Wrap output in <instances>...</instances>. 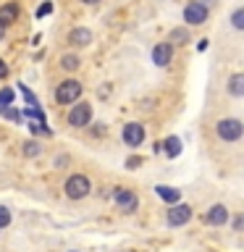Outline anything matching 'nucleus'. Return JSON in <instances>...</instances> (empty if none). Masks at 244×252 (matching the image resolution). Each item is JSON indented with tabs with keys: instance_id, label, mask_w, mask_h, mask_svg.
<instances>
[{
	"instance_id": "a211bd4d",
	"label": "nucleus",
	"mask_w": 244,
	"mask_h": 252,
	"mask_svg": "<svg viewBox=\"0 0 244 252\" xmlns=\"http://www.w3.org/2000/svg\"><path fill=\"white\" fill-rule=\"evenodd\" d=\"M39 153H42V147H39L37 142H27V145H24V155L27 158H37Z\"/></svg>"
},
{
	"instance_id": "423d86ee",
	"label": "nucleus",
	"mask_w": 244,
	"mask_h": 252,
	"mask_svg": "<svg viewBox=\"0 0 244 252\" xmlns=\"http://www.w3.org/2000/svg\"><path fill=\"white\" fill-rule=\"evenodd\" d=\"M123 142L129 147H139L145 142V126L142 124H126L123 126Z\"/></svg>"
},
{
	"instance_id": "a878e982",
	"label": "nucleus",
	"mask_w": 244,
	"mask_h": 252,
	"mask_svg": "<svg viewBox=\"0 0 244 252\" xmlns=\"http://www.w3.org/2000/svg\"><path fill=\"white\" fill-rule=\"evenodd\" d=\"M139 163H142V158H137V155H134V158H129V160H126V165H129V168H137Z\"/></svg>"
},
{
	"instance_id": "c756f323",
	"label": "nucleus",
	"mask_w": 244,
	"mask_h": 252,
	"mask_svg": "<svg viewBox=\"0 0 244 252\" xmlns=\"http://www.w3.org/2000/svg\"><path fill=\"white\" fill-rule=\"evenodd\" d=\"M200 3H202V5H213L215 0H200Z\"/></svg>"
},
{
	"instance_id": "7ed1b4c3",
	"label": "nucleus",
	"mask_w": 244,
	"mask_h": 252,
	"mask_svg": "<svg viewBox=\"0 0 244 252\" xmlns=\"http://www.w3.org/2000/svg\"><path fill=\"white\" fill-rule=\"evenodd\" d=\"M79 94H82V84H79L76 79H66V82L55 90V100L66 105V102H76Z\"/></svg>"
},
{
	"instance_id": "f3484780",
	"label": "nucleus",
	"mask_w": 244,
	"mask_h": 252,
	"mask_svg": "<svg viewBox=\"0 0 244 252\" xmlns=\"http://www.w3.org/2000/svg\"><path fill=\"white\" fill-rule=\"evenodd\" d=\"M79 63H82V61H79L76 55H63V58H61V66L66 68V71H74V68H79Z\"/></svg>"
},
{
	"instance_id": "6ab92c4d",
	"label": "nucleus",
	"mask_w": 244,
	"mask_h": 252,
	"mask_svg": "<svg viewBox=\"0 0 244 252\" xmlns=\"http://www.w3.org/2000/svg\"><path fill=\"white\" fill-rule=\"evenodd\" d=\"M0 116H5L8 121H16V124L21 121V113H19V110H13V108H8V105L3 108V113H0Z\"/></svg>"
},
{
	"instance_id": "9b49d317",
	"label": "nucleus",
	"mask_w": 244,
	"mask_h": 252,
	"mask_svg": "<svg viewBox=\"0 0 244 252\" xmlns=\"http://www.w3.org/2000/svg\"><path fill=\"white\" fill-rule=\"evenodd\" d=\"M160 147H163V153L168 158H179L181 155V139L179 137H168L163 145H157V153H160Z\"/></svg>"
},
{
	"instance_id": "5701e85b",
	"label": "nucleus",
	"mask_w": 244,
	"mask_h": 252,
	"mask_svg": "<svg viewBox=\"0 0 244 252\" xmlns=\"http://www.w3.org/2000/svg\"><path fill=\"white\" fill-rule=\"evenodd\" d=\"M29 129H31V134H45V137L50 134V129H45V124H42V121H39V124H31Z\"/></svg>"
},
{
	"instance_id": "aec40b11",
	"label": "nucleus",
	"mask_w": 244,
	"mask_h": 252,
	"mask_svg": "<svg viewBox=\"0 0 244 252\" xmlns=\"http://www.w3.org/2000/svg\"><path fill=\"white\" fill-rule=\"evenodd\" d=\"M231 24L236 29H244V11L239 8V11H234V16H231Z\"/></svg>"
},
{
	"instance_id": "393cba45",
	"label": "nucleus",
	"mask_w": 244,
	"mask_h": 252,
	"mask_svg": "<svg viewBox=\"0 0 244 252\" xmlns=\"http://www.w3.org/2000/svg\"><path fill=\"white\" fill-rule=\"evenodd\" d=\"M0 100H3L5 105H11V102H13V90H3V92H0Z\"/></svg>"
},
{
	"instance_id": "c85d7f7f",
	"label": "nucleus",
	"mask_w": 244,
	"mask_h": 252,
	"mask_svg": "<svg viewBox=\"0 0 244 252\" xmlns=\"http://www.w3.org/2000/svg\"><path fill=\"white\" fill-rule=\"evenodd\" d=\"M5 37V24H0V39Z\"/></svg>"
},
{
	"instance_id": "ddd939ff",
	"label": "nucleus",
	"mask_w": 244,
	"mask_h": 252,
	"mask_svg": "<svg viewBox=\"0 0 244 252\" xmlns=\"http://www.w3.org/2000/svg\"><path fill=\"white\" fill-rule=\"evenodd\" d=\"M16 19H19V5L16 3H5V5H0V24H13Z\"/></svg>"
},
{
	"instance_id": "dca6fc26",
	"label": "nucleus",
	"mask_w": 244,
	"mask_h": 252,
	"mask_svg": "<svg viewBox=\"0 0 244 252\" xmlns=\"http://www.w3.org/2000/svg\"><path fill=\"white\" fill-rule=\"evenodd\" d=\"M171 42L173 45H186L189 42V32L186 29H173L171 32Z\"/></svg>"
},
{
	"instance_id": "1a4fd4ad",
	"label": "nucleus",
	"mask_w": 244,
	"mask_h": 252,
	"mask_svg": "<svg viewBox=\"0 0 244 252\" xmlns=\"http://www.w3.org/2000/svg\"><path fill=\"white\" fill-rule=\"evenodd\" d=\"M171 45L168 42H160V45H155V50H152V61H155V66H168L171 63Z\"/></svg>"
},
{
	"instance_id": "6e6552de",
	"label": "nucleus",
	"mask_w": 244,
	"mask_h": 252,
	"mask_svg": "<svg viewBox=\"0 0 244 252\" xmlns=\"http://www.w3.org/2000/svg\"><path fill=\"white\" fill-rule=\"evenodd\" d=\"M189 218H192V208H189V205H173L168 210V223L171 226H184Z\"/></svg>"
},
{
	"instance_id": "0eeeda50",
	"label": "nucleus",
	"mask_w": 244,
	"mask_h": 252,
	"mask_svg": "<svg viewBox=\"0 0 244 252\" xmlns=\"http://www.w3.org/2000/svg\"><path fill=\"white\" fill-rule=\"evenodd\" d=\"M116 205H118V210H123V213H134L139 200H137L134 192H129V189H118L116 192Z\"/></svg>"
},
{
	"instance_id": "f257e3e1",
	"label": "nucleus",
	"mask_w": 244,
	"mask_h": 252,
	"mask_svg": "<svg viewBox=\"0 0 244 252\" xmlns=\"http://www.w3.org/2000/svg\"><path fill=\"white\" fill-rule=\"evenodd\" d=\"M215 131H218V137H220V139H226V142H236V139L242 137L244 126H242L239 118H223V121H218Z\"/></svg>"
},
{
	"instance_id": "412c9836",
	"label": "nucleus",
	"mask_w": 244,
	"mask_h": 252,
	"mask_svg": "<svg viewBox=\"0 0 244 252\" xmlns=\"http://www.w3.org/2000/svg\"><path fill=\"white\" fill-rule=\"evenodd\" d=\"M8 223H11V210L0 205V228H5Z\"/></svg>"
},
{
	"instance_id": "2eb2a0df",
	"label": "nucleus",
	"mask_w": 244,
	"mask_h": 252,
	"mask_svg": "<svg viewBox=\"0 0 244 252\" xmlns=\"http://www.w3.org/2000/svg\"><path fill=\"white\" fill-rule=\"evenodd\" d=\"M228 92H231L234 97H242L244 94V74H234L228 79Z\"/></svg>"
},
{
	"instance_id": "7c9ffc66",
	"label": "nucleus",
	"mask_w": 244,
	"mask_h": 252,
	"mask_svg": "<svg viewBox=\"0 0 244 252\" xmlns=\"http://www.w3.org/2000/svg\"><path fill=\"white\" fill-rule=\"evenodd\" d=\"M3 108H5V102H3V100H0V113H3Z\"/></svg>"
},
{
	"instance_id": "9d476101",
	"label": "nucleus",
	"mask_w": 244,
	"mask_h": 252,
	"mask_svg": "<svg viewBox=\"0 0 244 252\" xmlns=\"http://www.w3.org/2000/svg\"><path fill=\"white\" fill-rule=\"evenodd\" d=\"M228 220V210H226V205H213L210 213H208V223L213 226H223Z\"/></svg>"
},
{
	"instance_id": "b1692460",
	"label": "nucleus",
	"mask_w": 244,
	"mask_h": 252,
	"mask_svg": "<svg viewBox=\"0 0 244 252\" xmlns=\"http://www.w3.org/2000/svg\"><path fill=\"white\" fill-rule=\"evenodd\" d=\"M50 11H53V3H42V5H39V11H37V19H45Z\"/></svg>"
},
{
	"instance_id": "2f4dec72",
	"label": "nucleus",
	"mask_w": 244,
	"mask_h": 252,
	"mask_svg": "<svg viewBox=\"0 0 244 252\" xmlns=\"http://www.w3.org/2000/svg\"><path fill=\"white\" fill-rule=\"evenodd\" d=\"M82 3H97V0H82Z\"/></svg>"
},
{
	"instance_id": "bb28decb",
	"label": "nucleus",
	"mask_w": 244,
	"mask_h": 252,
	"mask_svg": "<svg viewBox=\"0 0 244 252\" xmlns=\"http://www.w3.org/2000/svg\"><path fill=\"white\" fill-rule=\"evenodd\" d=\"M8 76V66H5V61L0 58V79H5Z\"/></svg>"
},
{
	"instance_id": "cd10ccee",
	"label": "nucleus",
	"mask_w": 244,
	"mask_h": 252,
	"mask_svg": "<svg viewBox=\"0 0 244 252\" xmlns=\"http://www.w3.org/2000/svg\"><path fill=\"white\" fill-rule=\"evenodd\" d=\"M197 50H200V53H202V50H208V39H202V42H197Z\"/></svg>"
},
{
	"instance_id": "473e14b6",
	"label": "nucleus",
	"mask_w": 244,
	"mask_h": 252,
	"mask_svg": "<svg viewBox=\"0 0 244 252\" xmlns=\"http://www.w3.org/2000/svg\"><path fill=\"white\" fill-rule=\"evenodd\" d=\"M71 252H76V250H71Z\"/></svg>"
},
{
	"instance_id": "f8f14e48",
	"label": "nucleus",
	"mask_w": 244,
	"mask_h": 252,
	"mask_svg": "<svg viewBox=\"0 0 244 252\" xmlns=\"http://www.w3.org/2000/svg\"><path fill=\"white\" fill-rule=\"evenodd\" d=\"M68 42H74V45H79V47L90 45V42H92V32L84 29V27H79V29H74V32L68 34Z\"/></svg>"
},
{
	"instance_id": "f03ea898",
	"label": "nucleus",
	"mask_w": 244,
	"mask_h": 252,
	"mask_svg": "<svg viewBox=\"0 0 244 252\" xmlns=\"http://www.w3.org/2000/svg\"><path fill=\"white\" fill-rule=\"evenodd\" d=\"M90 179L82 176V173H76V176H68L66 181V194L71 197V200H82V197L90 194Z\"/></svg>"
},
{
	"instance_id": "4be33fe9",
	"label": "nucleus",
	"mask_w": 244,
	"mask_h": 252,
	"mask_svg": "<svg viewBox=\"0 0 244 252\" xmlns=\"http://www.w3.org/2000/svg\"><path fill=\"white\" fill-rule=\"evenodd\" d=\"M27 116H29V118H37V121H42V124H45V116H42V110H39L37 105L27 108Z\"/></svg>"
},
{
	"instance_id": "4468645a",
	"label": "nucleus",
	"mask_w": 244,
	"mask_h": 252,
	"mask_svg": "<svg viewBox=\"0 0 244 252\" xmlns=\"http://www.w3.org/2000/svg\"><path fill=\"white\" fill-rule=\"evenodd\" d=\"M155 192H157V197H160V200L171 202V205L181 200V192H179V189H173V187H155Z\"/></svg>"
},
{
	"instance_id": "20e7f679",
	"label": "nucleus",
	"mask_w": 244,
	"mask_h": 252,
	"mask_svg": "<svg viewBox=\"0 0 244 252\" xmlns=\"http://www.w3.org/2000/svg\"><path fill=\"white\" fill-rule=\"evenodd\" d=\"M184 21L197 27V24H205L208 21V5H202L200 0H189L186 8H184Z\"/></svg>"
},
{
	"instance_id": "39448f33",
	"label": "nucleus",
	"mask_w": 244,
	"mask_h": 252,
	"mask_svg": "<svg viewBox=\"0 0 244 252\" xmlns=\"http://www.w3.org/2000/svg\"><path fill=\"white\" fill-rule=\"evenodd\" d=\"M90 118H92V105L90 102H76V105L71 108V113H68V124L79 129V126L90 124Z\"/></svg>"
}]
</instances>
